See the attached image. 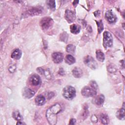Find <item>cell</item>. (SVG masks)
<instances>
[{"label":"cell","mask_w":125,"mask_h":125,"mask_svg":"<svg viewBox=\"0 0 125 125\" xmlns=\"http://www.w3.org/2000/svg\"><path fill=\"white\" fill-rule=\"evenodd\" d=\"M62 110L61 105L56 104L49 108L46 112V117L50 125H55L57 121V114Z\"/></svg>","instance_id":"cell-1"},{"label":"cell","mask_w":125,"mask_h":125,"mask_svg":"<svg viewBox=\"0 0 125 125\" xmlns=\"http://www.w3.org/2000/svg\"><path fill=\"white\" fill-rule=\"evenodd\" d=\"M62 95L65 99L68 100H72L76 96V90L72 86H66L63 89Z\"/></svg>","instance_id":"cell-2"},{"label":"cell","mask_w":125,"mask_h":125,"mask_svg":"<svg viewBox=\"0 0 125 125\" xmlns=\"http://www.w3.org/2000/svg\"><path fill=\"white\" fill-rule=\"evenodd\" d=\"M83 96L85 97H90L95 96L97 93V89L92 86H84L81 91Z\"/></svg>","instance_id":"cell-3"},{"label":"cell","mask_w":125,"mask_h":125,"mask_svg":"<svg viewBox=\"0 0 125 125\" xmlns=\"http://www.w3.org/2000/svg\"><path fill=\"white\" fill-rule=\"evenodd\" d=\"M113 43V38L111 34L108 31L104 32L103 34V45L105 48L110 47Z\"/></svg>","instance_id":"cell-4"},{"label":"cell","mask_w":125,"mask_h":125,"mask_svg":"<svg viewBox=\"0 0 125 125\" xmlns=\"http://www.w3.org/2000/svg\"><path fill=\"white\" fill-rule=\"evenodd\" d=\"M53 24V20L49 17H44L40 21V25L44 30L50 28Z\"/></svg>","instance_id":"cell-5"},{"label":"cell","mask_w":125,"mask_h":125,"mask_svg":"<svg viewBox=\"0 0 125 125\" xmlns=\"http://www.w3.org/2000/svg\"><path fill=\"white\" fill-rule=\"evenodd\" d=\"M84 63L92 69H95L98 67V64L95 60L90 56H86L83 59Z\"/></svg>","instance_id":"cell-6"},{"label":"cell","mask_w":125,"mask_h":125,"mask_svg":"<svg viewBox=\"0 0 125 125\" xmlns=\"http://www.w3.org/2000/svg\"><path fill=\"white\" fill-rule=\"evenodd\" d=\"M42 7H33L28 10L26 12L25 15L27 16H36L42 13Z\"/></svg>","instance_id":"cell-7"},{"label":"cell","mask_w":125,"mask_h":125,"mask_svg":"<svg viewBox=\"0 0 125 125\" xmlns=\"http://www.w3.org/2000/svg\"><path fill=\"white\" fill-rule=\"evenodd\" d=\"M65 18L68 23H72L76 19L75 14L71 10H66L65 12Z\"/></svg>","instance_id":"cell-8"},{"label":"cell","mask_w":125,"mask_h":125,"mask_svg":"<svg viewBox=\"0 0 125 125\" xmlns=\"http://www.w3.org/2000/svg\"><path fill=\"white\" fill-rule=\"evenodd\" d=\"M105 18L110 23H114L117 21V17L116 15L111 10H108L106 11L105 14Z\"/></svg>","instance_id":"cell-9"},{"label":"cell","mask_w":125,"mask_h":125,"mask_svg":"<svg viewBox=\"0 0 125 125\" xmlns=\"http://www.w3.org/2000/svg\"><path fill=\"white\" fill-rule=\"evenodd\" d=\"M53 62L56 63L61 62L63 60V55L61 52H54L52 55Z\"/></svg>","instance_id":"cell-10"},{"label":"cell","mask_w":125,"mask_h":125,"mask_svg":"<svg viewBox=\"0 0 125 125\" xmlns=\"http://www.w3.org/2000/svg\"><path fill=\"white\" fill-rule=\"evenodd\" d=\"M30 81L31 83L33 85H35V86L40 85L42 82L40 77L39 76V75L37 74L32 75L30 78Z\"/></svg>","instance_id":"cell-11"},{"label":"cell","mask_w":125,"mask_h":125,"mask_svg":"<svg viewBox=\"0 0 125 125\" xmlns=\"http://www.w3.org/2000/svg\"><path fill=\"white\" fill-rule=\"evenodd\" d=\"M22 94H23V96L24 98L27 99H29L32 97L34 95L35 92L30 88L25 87L23 90Z\"/></svg>","instance_id":"cell-12"},{"label":"cell","mask_w":125,"mask_h":125,"mask_svg":"<svg viewBox=\"0 0 125 125\" xmlns=\"http://www.w3.org/2000/svg\"><path fill=\"white\" fill-rule=\"evenodd\" d=\"M35 102L37 105L41 106L44 104L45 102V98L43 95H40L36 97Z\"/></svg>","instance_id":"cell-13"},{"label":"cell","mask_w":125,"mask_h":125,"mask_svg":"<svg viewBox=\"0 0 125 125\" xmlns=\"http://www.w3.org/2000/svg\"><path fill=\"white\" fill-rule=\"evenodd\" d=\"M70 30L72 33L74 34H77L80 32L81 26L76 24H73L70 25Z\"/></svg>","instance_id":"cell-14"},{"label":"cell","mask_w":125,"mask_h":125,"mask_svg":"<svg viewBox=\"0 0 125 125\" xmlns=\"http://www.w3.org/2000/svg\"><path fill=\"white\" fill-rule=\"evenodd\" d=\"M104 101V97L101 94L98 96L94 99V103L97 105H102Z\"/></svg>","instance_id":"cell-15"},{"label":"cell","mask_w":125,"mask_h":125,"mask_svg":"<svg viewBox=\"0 0 125 125\" xmlns=\"http://www.w3.org/2000/svg\"><path fill=\"white\" fill-rule=\"evenodd\" d=\"M21 50L19 49H15L11 54V58L15 59V60H19L21 58Z\"/></svg>","instance_id":"cell-16"},{"label":"cell","mask_w":125,"mask_h":125,"mask_svg":"<svg viewBox=\"0 0 125 125\" xmlns=\"http://www.w3.org/2000/svg\"><path fill=\"white\" fill-rule=\"evenodd\" d=\"M72 74L75 78H80L83 75L82 70L79 67H75L72 70Z\"/></svg>","instance_id":"cell-17"},{"label":"cell","mask_w":125,"mask_h":125,"mask_svg":"<svg viewBox=\"0 0 125 125\" xmlns=\"http://www.w3.org/2000/svg\"><path fill=\"white\" fill-rule=\"evenodd\" d=\"M117 117L120 120L125 119V108L124 104H123V106L121 109H119L116 113Z\"/></svg>","instance_id":"cell-18"},{"label":"cell","mask_w":125,"mask_h":125,"mask_svg":"<svg viewBox=\"0 0 125 125\" xmlns=\"http://www.w3.org/2000/svg\"><path fill=\"white\" fill-rule=\"evenodd\" d=\"M65 61L66 63L71 65L75 63V58L72 56L71 55H67L66 56L65 58Z\"/></svg>","instance_id":"cell-19"},{"label":"cell","mask_w":125,"mask_h":125,"mask_svg":"<svg viewBox=\"0 0 125 125\" xmlns=\"http://www.w3.org/2000/svg\"><path fill=\"white\" fill-rule=\"evenodd\" d=\"M96 58L97 60L100 62H103L104 60V53L100 50H97L96 52Z\"/></svg>","instance_id":"cell-20"},{"label":"cell","mask_w":125,"mask_h":125,"mask_svg":"<svg viewBox=\"0 0 125 125\" xmlns=\"http://www.w3.org/2000/svg\"><path fill=\"white\" fill-rule=\"evenodd\" d=\"M100 120L101 121V122L103 124H107L109 122V119L107 115L106 114H104V113H101L100 116Z\"/></svg>","instance_id":"cell-21"},{"label":"cell","mask_w":125,"mask_h":125,"mask_svg":"<svg viewBox=\"0 0 125 125\" xmlns=\"http://www.w3.org/2000/svg\"><path fill=\"white\" fill-rule=\"evenodd\" d=\"M13 117L17 121H21L22 118V116H21L20 113L18 111H16L13 112Z\"/></svg>","instance_id":"cell-22"},{"label":"cell","mask_w":125,"mask_h":125,"mask_svg":"<svg viewBox=\"0 0 125 125\" xmlns=\"http://www.w3.org/2000/svg\"><path fill=\"white\" fill-rule=\"evenodd\" d=\"M46 3L47 5H48V7L51 9V10H55V7H56V4H55V1L54 0H47L46 1Z\"/></svg>","instance_id":"cell-23"},{"label":"cell","mask_w":125,"mask_h":125,"mask_svg":"<svg viewBox=\"0 0 125 125\" xmlns=\"http://www.w3.org/2000/svg\"><path fill=\"white\" fill-rule=\"evenodd\" d=\"M76 47L73 44H68L66 48V50L67 52L70 53H74L75 51Z\"/></svg>","instance_id":"cell-24"},{"label":"cell","mask_w":125,"mask_h":125,"mask_svg":"<svg viewBox=\"0 0 125 125\" xmlns=\"http://www.w3.org/2000/svg\"><path fill=\"white\" fill-rule=\"evenodd\" d=\"M97 24L98 26V30L99 33H100L104 29V26L102 23V21H99L97 22Z\"/></svg>","instance_id":"cell-25"},{"label":"cell","mask_w":125,"mask_h":125,"mask_svg":"<svg viewBox=\"0 0 125 125\" xmlns=\"http://www.w3.org/2000/svg\"><path fill=\"white\" fill-rule=\"evenodd\" d=\"M88 114V107L87 105H86L83 107V112L82 115L83 117L85 119L87 117V115Z\"/></svg>","instance_id":"cell-26"},{"label":"cell","mask_w":125,"mask_h":125,"mask_svg":"<svg viewBox=\"0 0 125 125\" xmlns=\"http://www.w3.org/2000/svg\"><path fill=\"white\" fill-rule=\"evenodd\" d=\"M91 121H92L93 123H96V122H97V121H98L97 117L95 115H93L91 116Z\"/></svg>","instance_id":"cell-27"},{"label":"cell","mask_w":125,"mask_h":125,"mask_svg":"<svg viewBox=\"0 0 125 125\" xmlns=\"http://www.w3.org/2000/svg\"><path fill=\"white\" fill-rule=\"evenodd\" d=\"M15 69H16V67L15 66H10L9 68V70L10 72H13L15 71Z\"/></svg>","instance_id":"cell-28"},{"label":"cell","mask_w":125,"mask_h":125,"mask_svg":"<svg viewBox=\"0 0 125 125\" xmlns=\"http://www.w3.org/2000/svg\"><path fill=\"white\" fill-rule=\"evenodd\" d=\"M75 123H76V120H75V119H71L70 120V122H69V124H70V125H74Z\"/></svg>","instance_id":"cell-29"},{"label":"cell","mask_w":125,"mask_h":125,"mask_svg":"<svg viewBox=\"0 0 125 125\" xmlns=\"http://www.w3.org/2000/svg\"><path fill=\"white\" fill-rule=\"evenodd\" d=\"M78 2H79V1H78V0L77 1H74L73 2V4L74 5L76 6L78 3Z\"/></svg>","instance_id":"cell-30"},{"label":"cell","mask_w":125,"mask_h":125,"mask_svg":"<svg viewBox=\"0 0 125 125\" xmlns=\"http://www.w3.org/2000/svg\"><path fill=\"white\" fill-rule=\"evenodd\" d=\"M21 121H18V122L17 123V125H23V124H24V123H21Z\"/></svg>","instance_id":"cell-31"}]
</instances>
